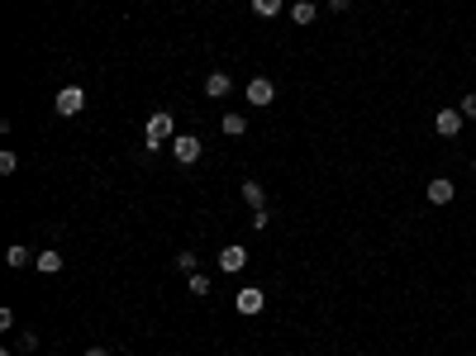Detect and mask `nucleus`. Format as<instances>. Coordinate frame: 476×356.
Returning <instances> with one entry per match:
<instances>
[{
  "label": "nucleus",
  "instance_id": "obj_1",
  "mask_svg": "<svg viewBox=\"0 0 476 356\" xmlns=\"http://www.w3.org/2000/svg\"><path fill=\"white\" fill-rule=\"evenodd\" d=\"M176 138V128H172V114H153V119H148V128H143V148H148V152H153V148H162V143H172Z\"/></svg>",
  "mask_w": 476,
  "mask_h": 356
},
{
  "label": "nucleus",
  "instance_id": "obj_16",
  "mask_svg": "<svg viewBox=\"0 0 476 356\" xmlns=\"http://www.w3.org/2000/svg\"><path fill=\"white\" fill-rule=\"evenodd\" d=\"M458 109H462V119H476V91H472V95H462V105H458Z\"/></svg>",
  "mask_w": 476,
  "mask_h": 356
},
{
  "label": "nucleus",
  "instance_id": "obj_18",
  "mask_svg": "<svg viewBox=\"0 0 476 356\" xmlns=\"http://www.w3.org/2000/svg\"><path fill=\"white\" fill-rule=\"evenodd\" d=\"M5 262H10V266H24V262H29V252H24V247H10V252H5Z\"/></svg>",
  "mask_w": 476,
  "mask_h": 356
},
{
  "label": "nucleus",
  "instance_id": "obj_9",
  "mask_svg": "<svg viewBox=\"0 0 476 356\" xmlns=\"http://www.w3.org/2000/svg\"><path fill=\"white\" fill-rule=\"evenodd\" d=\"M229 91H234V81L224 77V72H210V77H205V95H210V100H224Z\"/></svg>",
  "mask_w": 476,
  "mask_h": 356
},
{
  "label": "nucleus",
  "instance_id": "obj_5",
  "mask_svg": "<svg viewBox=\"0 0 476 356\" xmlns=\"http://www.w3.org/2000/svg\"><path fill=\"white\" fill-rule=\"evenodd\" d=\"M276 100V86H271L267 77H253L248 81V105H271Z\"/></svg>",
  "mask_w": 476,
  "mask_h": 356
},
{
  "label": "nucleus",
  "instance_id": "obj_8",
  "mask_svg": "<svg viewBox=\"0 0 476 356\" xmlns=\"http://www.w3.org/2000/svg\"><path fill=\"white\" fill-rule=\"evenodd\" d=\"M453 195H458V186H453L448 176H438V181H428V204H448Z\"/></svg>",
  "mask_w": 476,
  "mask_h": 356
},
{
  "label": "nucleus",
  "instance_id": "obj_2",
  "mask_svg": "<svg viewBox=\"0 0 476 356\" xmlns=\"http://www.w3.org/2000/svg\"><path fill=\"white\" fill-rule=\"evenodd\" d=\"M53 109H58L63 119L81 114V109H86V91H81V86H63V91H58V100H53Z\"/></svg>",
  "mask_w": 476,
  "mask_h": 356
},
{
  "label": "nucleus",
  "instance_id": "obj_11",
  "mask_svg": "<svg viewBox=\"0 0 476 356\" xmlns=\"http://www.w3.org/2000/svg\"><path fill=\"white\" fill-rule=\"evenodd\" d=\"M33 262H38V271H48V276H53V271H63V252H38V257H33Z\"/></svg>",
  "mask_w": 476,
  "mask_h": 356
},
{
  "label": "nucleus",
  "instance_id": "obj_10",
  "mask_svg": "<svg viewBox=\"0 0 476 356\" xmlns=\"http://www.w3.org/2000/svg\"><path fill=\"white\" fill-rule=\"evenodd\" d=\"M291 19H296V24H315V0H296V5H291Z\"/></svg>",
  "mask_w": 476,
  "mask_h": 356
},
{
  "label": "nucleus",
  "instance_id": "obj_14",
  "mask_svg": "<svg viewBox=\"0 0 476 356\" xmlns=\"http://www.w3.org/2000/svg\"><path fill=\"white\" fill-rule=\"evenodd\" d=\"M281 5H286V0H253V10L262 19H276V15H281Z\"/></svg>",
  "mask_w": 476,
  "mask_h": 356
},
{
  "label": "nucleus",
  "instance_id": "obj_21",
  "mask_svg": "<svg viewBox=\"0 0 476 356\" xmlns=\"http://www.w3.org/2000/svg\"><path fill=\"white\" fill-rule=\"evenodd\" d=\"M86 356H110V352H105V347H91V352H86Z\"/></svg>",
  "mask_w": 476,
  "mask_h": 356
},
{
  "label": "nucleus",
  "instance_id": "obj_22",
  "mask_svg": "<svg viewBox=\"0 0 476 356\" xmlns=\"http://www.w3.org/2000/svg\"><path fill=\"white\" fill-rule=\"evenodd\" d=\"M472 167H476V162H472Z\"/></svg>",
  "mask_w": 476,
  "mask_h": 356
},
{
  "label": "nucleus",
  "instance_id": "obj_20",
  "mask_svg": "<svg viewBox=\"0 0 476 356\" xmlns=\"http://www.w3.org/2000/svg\"><path fill=\"white\" fill-rule=\"evenodd\" d=\"M352 0H329V10H348Z\"/></svg>",
  "mask_w": 476,
  "mask_h": 356
},
{
  "label": "nucleus",
  "instance_id": "obj_4",
  "mask_svg": "<svg viewBox=\"0 0 476 356\" xmlns=\"http://www.w3.org/2000/svg\"><path fill=\"white\" fill-rule=\"evenodd\" d=\"M234 304H238V313H262V304H267V294L257 290V285H243Z\"/></svg>",
  "mask_w": 476,
  "mask_h": 356
},
{
  "label": "nucleus",
  "instance_id": "obj_17",
  "mask_svg": "<svg viewBox=\"0 0 476 356\" xmlns=\"http://www.w3.org/2000/svg\"><path fill=\"white\" fill-rule=\"evenodd\" d=\"M176 271H186L190 276V271H195V252H181V257H176Z\"/></svg>",
  "mask_w": 476,
  "mask_h": 356
},
{
  "label": "nucleus",
  "instance_id": "obj_3",
  "mask_svg": "<svg viewBox=\"0 0 476 356\" xmlns=\"http://www.w3.org/2000/svg\"><path fill=\"white\" fill-rule=\"evenodd\" d=\"M172 157L181 162V167H190V162L200 157V138H190V133H176V138H172Z\"/></svg>",
  "mask_w": 476,
  "mask_h": 356
},
{
  "label": "nucleus",
  "instance_id": "obj_7",
  "mask_svg": "<svg viewBox=\"0 0 476 356\" xmlns=\"http://www.w3.org/2000/svg\"><path fill=\"white\" fill-rule=\"evenodd\" d=\"M248 266V252L238 247V243H229V247L220 252V271H243Z\"/></svg>",
  "mask_w": 476,
  "mask_h": 356
},
{
  "label": "nucleus",
  "instance_id": "obj_6",
  "mask_svg": "<svg viewBox=\"0 0 476 356\" xmlns=\"http://www.w3.org/2000/svg\"><path fill=\"white\" fill-rule=\"evenodd\" d=\"M433 128H438L443 138H458V133H462V109H438V119H433Z\"/></svg>",
  "mask_w": 476,
  "mask_h": 356
},
{
  "label": "nucleus",
  "instance_id": "obj_19",
  "mask_svg": "<svg viewBox=\"0 0 476 356\" xmlns=\"http://www.w3.org/2000/svg\"><path fill=\"white\" fill-rule=\"evenodd\" d=\"M15 167H19V157H15V152H0V171H5V176H10Z\"/></svg>",
  "mask_w": 476,
  "mask_h": 356
},
{
  "label": "nucleus",
  "instance_id": "obj_15",
  "mask_svg": "<svg viewBox=\"0 0 476 356\" xmlns=\"http://www.w3.org/2000/svg\"><path fill=\"white\" fill-rule=\"evenodd\" d=\"M190 294H210V276H200V271H190Z\"/></svg>",
  "mask_w": 476,
  "mask_h": 356
},
{
  "label": "nucleus",
  "instance_id": "obj_13",
  "mask_svg": "<svg viewBox=\"0 0 476 356\" xmlns=\"http://www.w3.org/2000/svg\"><path fill=\"white\" fill-rule=\"evenodd\" d=\"M220 128L229 133V138H238V133L248 128V119H243V114H224V119H220Z\"/></svg>",
  "mask_w": 476,
  "mask_h": 356
},
{
  "label": "nucleus",
  "instance_id": "obj_12",
  "mask_svg": "<svg viewBox=\"0 0 476 356\" xmlns=\"http://www.w3.org/2000/svg\"><path fill=\"white\" fill-rule=\"evenodd\" d=\"M243 200L253 204V209H262V204H267V190L257 186V181H243Z\"/></svg>",
  "mask_w": 476,
  "mask_h": 356
}]
</instances>
